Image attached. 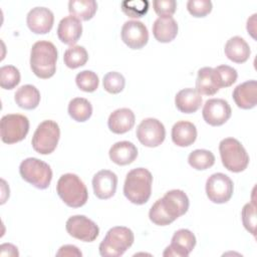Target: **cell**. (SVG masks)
Segmentation results:
<instances>
[{"label":"cell","mask_w":257,"mask_h":257,"mask_svg":"<svg viewBox=\"0 0 257 257\" xmlns=\"http://www.w3.org/2000/svg\"><path fill=\"white\" fill-rule=\"evenodd\" d=\"M0 255L1 256H18L19 253H18V250H17V247H15L14 245L10 244V243H5V244H2L0 246Z\"/></svg>","instance_id":"41"},{"label":"cell","mask_w":257,"mask_h":257,"mask_svg":"<svg viewBox=\"0 0 257 257\" xmlns=\"http://www.w3.org/2000/svg\"><path fill=\"white\" fill-rule=\"evenodd\" d=\"M220 89L216 72L212 67H202L198 70L196 90L200 94L213 95Z\"/></svg>","instance_id":"26"},{"label":"cell","mask_w":257,"mask_h":257,"mask_svg":"<svg viewBox=\"0 0 257 257\" xmlns=\"http://www.w3.org/2000/svg\"><path fill=\"white\" fill-rule=\"evenodd\" d=\"M75 82L77 87L85 92H92L98 87V76L91 70H83L76 74Z\"/></svg>","instance_id":"32"},{"label":"cell","mask_w":257,"mask_h":257,"mask_svg":"<svg viewBox=\"0 0 257 257\" xmlns=\"http://www.w3.org/2000/svg\"><path fill=\"white\" fill-rule=\"evenodd\" d=\"M232 109L227 100L222 98L208 99L202 110L204 120L213 126L224 124L231 116Z\"/></svg>","instance_id":"13"},{"label":"cell","mask_w":257,"mask_h":257,"mask_svg":"<svg viewBox=\"0 0 257 257\" xmlns=\"http://www.w3.org/2000/svg\"><path fill=\"white\" fill-rule=\"evenodd\" d=\"M14 100L21 108L34 109L40 102V92L34 85L25 84L16 90Z\"/></svg>","instance_id":"27"},{"label":"cell","mask_w":257,"mask_h":257,"mask_svg":"<svg viewBox=\"0 0 257 257\" xmlns=\"http://www.w3.org/2000/svg\"><path fill=\"white\" fill-rule=\"evenodd\" d=\"M136 116L132 109L122 107L112 111L107 119V125L113 134L121 135L127 133L135 125Z\"/></svg>","instance_id":"20"},{"label":"cell","mask_w":257,"mask_h":257,"mask_svg":"<svg viewBox=\"0 0 257 257\" xmlns=\"http://www.w3.org/2000/svg\"><path fill=\"white\" fill-rule=\"evenodd\" d=\"M152 184L153 176L149 170L145 168L133 169L126 174L123 194L133 204L143 205L151 197Z\"/></svg>","instance_id":"3"},{"label":"cell","mask_w":257,"mask_h":257,"mask_svg":"<svg viewBox=\"0 0 257 257\" xmlns=\"http://www.w3.org/2000/svg\"><path fill=\"white\" fill-rule=\"evenodd\" d=\"M134 240L135 236L130 228L123 226L112 227L99 244V254L102 257L121 256L133 245Z\"/></svg>","instance_id":"5"},{"label":"cell","mask_w":257,"mask_h":257,"mask_svg":"<svg viewBox=\"0 0 257 257\" xmlns=\"http://www.w3.org/2000/svg\"><path fill=\"white\" fill-rule=\"evenodd\" d=\"M122 12L132 18H141L147 14L149 10V1L147 0H134L122 1L120 3Z\"/></svg>","instance_id":"34"},{"label":"cell","mask_w":257,"mask_h":257,"mask_svg":"<svg viewBox=\"0 0 257 257\" xmlns=\"http://www.w3.org/2000/svg\"><path fill=\"white\" fill-rule=\"evenodd\" d=\"M188 163L195 170H207L215 164V156L208 150H195L189 155Z\"/></svg>","instance_id":"31"},{"label":"cell","mask_w":257,"mask_h":257,"mask_svg":"<svg viewBox=\"0 0 257 257\" xmlns=\"http://www.w3.org/2000/svg\"><path fill=\"white\" fill-rule=\"evenodd\" d=\"M109 159L118 166H126L132 164L138 157L137 147L128 142L121 141L113 144L108 152Z\"/></svg>","instance_id":"21"},{"label":"cell","mask_w":257,"mask_h":257,"mask_svg":"<svg viewBox=\"0 0 257 257\" xmlns=\"http://www.w3.org/2000/svg\"><path fill=\"white\" fill-rule=\"evenodd\" d=\"M197 139V128L191 121L180 120L172 127V141L178 147H189Z\"/></svg>","instance_id":"24"},{"label":"cell","mask_w":257,"mask_h":257,"mask_svg":"<svg viewBox=\"0 0 257 257\" xmlns=\"http://www.w3.org/2000/svg\"><path fill=\"white\" fill-rule=\"evenodd\" d=\"M136 135L140 143L145 147L156 148L165 141L166 128L159 119L148 117L138 125Z\"/></svg>","instance_id":"11"},{"label":"cell","mask_w":257,"mask_h":257,"mask_svg":"<svg viewBox=\"0 0 257 257\" xmlns=\"http://www.w3.org/2000/svg\"><path fill=\"white\" fill-rule=\"evenodd\" d=\"M153 34L159 42H171L178 34V23L172 16H159L153 24Z\"/></svg>","instance_id":"22"},{"label":"cell","mask_w":257,"mask_h":257,"mask_svg":"<svg viewBox=\"0 0 257 257\" xmlns=\"http://www.w3.org/2000/svg\"><path fill=\"white\" fill-rule=\"evenodd\" d=\"M216 72V76L218 79V83L220 88L221 87H228L231 86L238 77L237 70L229 65H219L214 68Z\"/></svg>","instance_id":"36"},{"label":"cell","mask_w":257,"mask_h":257,"mask_svg":"<svg viewBox=\"0 0 257 257\" xmlns=\"http://www.w3.org/2000/svg\"><path fill=\"white\" fill-rule=\"evenodd\" d=\"M153 6L159 16H172L176 12L177 2L175 0H155Z\"/></svg>","instance_id":"39"},{"label":"cell","mask_w":257,"mask_h":257,"mask_svg":"<svg viewBox=\"0 0 257 257\" xmlns=\"http://www.w3.org/2000/svg\"><path fill=\"white\" fill-rule=\"evenodd\" d=\"M233 182L223 173L211 175L206 182V194L210 201L216 204L228 202L233 195Z\"/></svg>","instance_id":"10"},{"label":"cell","mask_w":257,"mask_h":257,"mask_svg":"<svg viewBox=\"0 0 257 257\" xmlns=\"http://www.w3.org/2000/svg\"><path fill=\"white\" fill-rule=\"evenodd\" d=\"M196 245L195 235L188 229H180L172 237L171 244L166 248L164 256L187 257Z\"/></svg>","instance_id":"15"},{"label":"cell","mask_w":257,"mask_h":257,"mask_svg":"<svg viewBox=\"0 0 257 257\" xmlns=\"http://www.w3.org/2000/svg\"><path fill=\"white\" fill-rule=\"evenodd\" d=\"M56 256H69V257L75 256V257H81L82 253L74 245H63L57 251Z\"/></svg>","instance_id":"40"},{"label":"cell","mask_w":257,"mask_h":257,"mask_svg":"<svg viewBox=\"0 0 257 257\" xmlns=\"http://www.w3.org/2000/svg\"><path fill=\"white\" fill-rule=\"evenodd\" d=\"M88 60V53L83 46L73 45L68 47L63 55L64 64L71 68L75 69L80 66H83Z\"/></svg>","instance_id":"30"},{"label":"cell","mask_w":257,"mask_h":257,"mask_svg":"<svg viewBox=\"0 0 257 257\" xmlns=\"http://www.w3.org/2000/svg\"><path fill=\"white\" fill-rule=\"evenodd\" d=\"M233 99L240 108H253L257 103V81L252 79L238 84L233 90Z\"/></svg>","instance_id":"19"},{"label":"cell","mask_w":257,"mask_h":257,"mask_svg":"<svg viewBox=\"0 0 257 257\" xmlns=\"http://www.w3.org/2000/svg\"><path fill=\"white\" fill-rule=\"evenodd\" d=\"M82 34V24L79 19L69 15L62 18L57 27L59 40L67 45L73 46Z\"/></svg>","instance_id":"18"},{"label":"cell","mask_w":257,"mask_h":257,"mask_svg":"<svg viewBox=\"0 0 257 257\" xmlns=\"http://www.w3.org/2000/svg\"><path fill=\"white\" fill-rule=\"evenodd\" d=\"M125 84V79L123 75L117 71H109L106 74H104L102 79V85L103 88L112 94L119 93L123 88Z\"/></svg>","instance_id":"35"},{"label":"cell","mask_w":257,"mask_h":257,"mask_svg":"<svg viewBox=\"0 0 257 257\" xmlns=\"http://www.w3.org/2000/svg\"><path fill=\"white\" fill-rule=\"evenodd\" d=\"M56 192L59 198L71 208L83 206L88 199V192L80 178L71 173L62 175L56 185Z\"/></svg>","instance_id":"4"},{"label":"cell","mask_w":257,"mask_h":257,"mask_svg":"<svg viewBox=\"0 0 257 257\" xmlns=\"http://www.w3.org/2000/svg\"><path fill=\"white\" fill-rule=\"evenodd\" d=\"M97 10V3L94 0H70L68 11L70 15L79 20L87 21L91 19Z\"/></svg>","instance_id":"28"},{"label":"cell","mask_w":257,"mask_h":257,"mask_svg":"<svg viewBox=\"0 0 257 257\" xmlns=\"http://www.w3.org/2000/svg\"><path fill=\"white\" fill-rule=\"evenodd\" d=\"M60 137L59 125L51 119L40 122L35 130L31 145L35 152L41 155L51 154L57 147Z\"/></svg>","instance_id":"8"},{"label":"cell","mask_w":257,"mask_h":257,"mask_svg":"<svg viewBox=\"0 0 257 257\" xmlns=\"http://www.w3.org/2000/svg\"><path fill=\"white\" fill-rule=\"evenodd\" d=\"M20 82V72L13 65H4L0 68V85L4 89H12Z\"/></svg>","instance_id":"33"},{"label":"cell","mask_w":257,"mask_h":257,"mask_svg":"<svg viewBox=\"0 0 257 257\" xmlns=\"http://www.w3.org/2000/svg\"><path fill=\"white\" fill-rule=\"evenodd\" d=\"M187 9L194 17H205L212 11V2L210 0H189Z\"/></svg>","instance_id":"38"},{"label":"cell","mask_w":257,"mask_h":257,"mask_svg":"<svg viewBox=\"0 0 257 257\" xmlns=\"http://www.w3.org/2000/svg\"><path fill=\"white\" fill-rule=\"evenodd\" d=\"M175 104L183 113H193L197 111L202 104V96L196 88H184L175 96Z\"/></svg>","instance_id":"23"},{"label":"cell","mask_w":257,"mask_h":257,"mask_svg":"<svg viewBox=\"0 0 257 257\" xmlns=\"http://www.w3.org/2000/svg\"><path fill=\"white\" fill-rule=\"evenodd\" d=\"M117 186L116 175L109 170H101L92 178V188L94 195L101 200L111 198Z\"/></svg>","instance_id":"17"},{"label":"cell","mask_w":257,"mask_h":257,"mask_svg":"<svg viewBox=\"0 0 257 257\" xmlns=\"http://www.w3.org/2000/svg\"><path fill=\"white\" fill-rule=\"evenodd\" d=\"M19 173L24 181L37 189H46L52 180L50 166L36 158H27L21 162Z\"/></svg>","instance_id":"7"},{"label":"cell","mask_w":257,"mask_h":257,"mask_svg":"<svg viewBox=\"0 0 257 257\" xmlns=\"http://www.w3.org/2000/svg\"><path fill=\"white\" fill-rule=\"evenodd\" d=\"M68 114L75 121H86L92 114V105L86 98H72L68 103Z\"/></svg>","instance_id":"29"},{"label":"cell","mask_w":257,"mask_h":257,"mask_svg":"<svg viewBox=\"0 0 257 257\" xmlns=\"http://www.w3.org/2000/svg\"><path fill=\"white\" fill-rule=\"evenodd\" d=\"M54 22V15L52 11L46 7L32 8L26 17L28 28L36 34L48 33Z\"/></svg>","instance_id":"16"},{"label":"cell","mask_w":257,"mask_h":257,"mask_svg":"<svg viewBox=\"0 0 257 257\" xmlns=\"http://www.w3.org/2000/svg\"><path fill=\"white\" fill-rule=\"evenodd\" d=\"M121 40L132 49L143 48L149 40L147 26L138 20H128L124 22L120 31Z\"/></svg>","instance_id":"14"},{"label":"cell","mask_w":257,"mask_h":257,"mask_svg":"<svg viewBox=\"0 0 257 257\" xmlns=\"http://www.w3.org/2000/svg\"><path fill=\"white\" fill-rule=\"evenodd\" d=\"M57 49L55 45L46 40L35 42L30 51V67L39 78L46 79L54 75L56 71Z\"/></svg>","instance_id":"2"},{"label":"cell","mask_w":257,"mask_h":257,"mask_svg":"<svg viewBox=\"0 0 257 257\" xmlns=\"http://www.w3.org/2000/svg\"><path fill=\"white\" fill-rule=\"evenodd\" d=\"M65 228L71 237L83 242H92L99 234L98 226L83 215H75L68 218Z\"/></svg>","instance_id":"12"},{"label":"cell","mask_w":257,"mask_h":257,"mask_svg":"<svg viewBox=\"0 0 257 257\" xmlns=\"http://www.w3.org/2000/svg\"><path fill=\"white\" fill-rule=\"evenodd\" d=\"M29 132L28 118L19 113H8L2 116L0 134L3 143L11 145L25 139Z\"/></svg>","instance_id":"9"},{"label":"cell","mask_w":257,"mask_h":257,"mask_svg":"<svg viewBox=\"0 0 257 257\" xmlns=\"http://www.w3.org/2000/svg\"><path fill=\"white\" fill-rule=\"evenodd\" d=\"M242 222L247 231L255 236L256 231V208L254 203H247L244 205L241 212Z\"/></svg>","instance_id":"37"},{"label":"cell","mask_w":257,"mask_h":257,"mask_svg":"<svg viewBox=\"0 0 257 257\" xmlns=\"http://www.w3.org/2000/svg\"><path fill=\"white\" fill-rule=\"evenodd\" d=\"M189 198L182 190H171L151 207L150 220L158 226H167L183 216L189 209Z\"/></svg>","instance_id":"1"},{"label":"cell","mask_w":257,"mask_h":257,"mask_svg":"<svg viewBox=\"0 0 257 257\" xmlns=\"http://www.w3.org/2000/svg\"><path fill=\"white\" fill-rule=\"evenodd\" d=\"M224 52L228 59L236 63H244L251 54L248 43L240 36L231 37L225 44Z\"/></svg>","instance_id":"25"},{"label":"cell","mask_w":257,"mask_h":257,"mask_svg":"<svg viewBox=\"0 0 257 257\" xmlns=\"http://www.w3.org/2000/svg\"><path fill=\"white\" fill-rule=\"evenodd\" d=\"M219 152L223 166L230 172H243L249 164V156L241 145L234 138H226L219 144Z\"/></svg>","instance_id":"6"}]
</instances>
